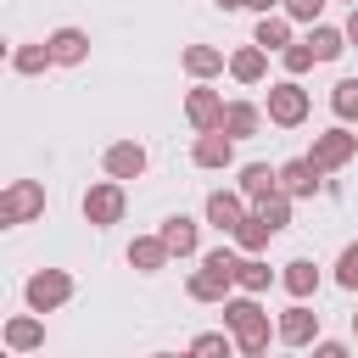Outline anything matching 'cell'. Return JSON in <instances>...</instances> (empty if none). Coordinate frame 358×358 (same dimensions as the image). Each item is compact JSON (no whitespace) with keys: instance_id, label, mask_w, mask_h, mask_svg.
<instances>
[{"instance_id":"7a4b0ae2","label":"cell","mask_w":358,"mask_h":358,"mask_svg":"<svg viewBox=\"0 0 358 358\" xmlns=\"http://www.w3.org/2000/svg\"><path fill=\"white\" fill-rule=\"evenodd\" d=\"M73 291H78V285H73L67 268H34V274L22 280V302H28V313H39V319L56 313V308H67Z\"/></svg>"},{"instance_id":"44dd1931","label":"cell","mask_w":358,"mask_h":358,"mask_svg":"<svg viewBox=\"0 0 358 358\" xmlns=\"http://www.w3.org/2000/svg\"><path fill=\"white\" fill-rule=\"evenodd\" d=\"M274 280H280V285H285L296 302H308V296L319 291V263H313V257H291V263H285Z\"/></svg>"},{"instance_id":"f1b7e54d","label":"cell","mask_w":358,"mask_h":358,"mask_svg":"<svg viewBox=\"0 0 358 358\" xmlns=\"http://www.w3.org/2000/svg\"><path fill=\"white\" fill-rule=\"evenodd\" d=\"M190 358H235V341H229V330H201V336L190 341Z\"/></svg>"},{"instance_id":"8992f818","label":"cell","mask_w":358,"mask_h":358,"mask_svg":"<svg viewBox=\"0 0 358 358\" xmlns=\"http://www.w3.org/2000/svg\"><path fill=\"white\" fill-rule=\"evenodd\" d=\"M274 190L285 196V201H302V196H319L324 190V173L308 162V157H291V162H280L274 168Z\"/></svg>"},{"instance_id":"ee69618b","label":"cell","mask_w":358,"mask_h":358,"mask_svg":"<svg viewBox=\"0 0 358 358\" xmlns=\"http://www.w3.org/2000/svg\"><path fill=\"white\" fill-rule=\"evenodd\" d=\"M252 358H268V352H252Z\"/></svg>"},{"instance_id":"4dcf8cb0","label":"cell","mask_w":358,"mask_h":358,"mask_svg":"<svg viewBox=\"0 0 358 358\" xmlns=\"http://www.w3.org/2000/svg\"><path fill=\"white\" fill-rule=\"evenodd\" d=\"M324 6H330V0H280V17H285V22H308V28H313Z\"/></svg>"},{"instance_id":"ab89813d","label":"cell","mask_w":358,"mask_h":358,"mask_svg":"<svg viewBox=\"0 0 358 358\" xmlns=\"http://www.w3.org/2000/svg\"><path fill=\"white\" fill-rule=\"evenodd\" d=\"M0 62H11V45H6V39H0Z\"/></svg>"},{"instance_id":"277c9868","label":"cell","mask_w":358,"mask_h":358,"mask_svg":"<svg viewBox=\"0 0 358 358\" xmlns=\"http://www.w3.org/2000/svg\"><path fill=\"white\" fill-rule=\"evenodd\" d=\"M352 157H358V134H352L347 123H336V129L313 134V145H308V162H313L319 173H336V168H347Z\"/></svg>"},{"instance_id":"e0dca14e","label":"cell","mask_w":358,"mask_h":358,"mask_svg":"<svg viewBox=\"0 0 358 358\" xmlns=\"http://www.w3.org/2000/svg\"><path fill=\"white\" fill-rule=\"evenodd\" d=\"M190 162H196V168H207V173H218V168H229V162H235V140H229V134H196Z\"/></svg>"},{"instance_id":"603a6c76","label":"cell","mask_w":358,"mask_h":358,"mask_svg":"<svg viewBox=\"0 0 358 358\" xmlns=\"http://www.w3.org/2000/svg\"><path fill=\"white\" fill-rule=\"evenodd\" d=\"M185 291H190V302H224V296L235 291V280L218 274V268H196V274L185 280Z\"/></svg>"},{"instance_id":"5b68a950","label":"cell","mask_w":358,"mask_h":358,"mask_svg":"<svg viewBox=\"0 0 358 358\" xmlns=\"http://www.w3.org/2000/svg\"><path fill=\"white\" fill-rule=\"evenodd\" d=\"M84 224H95V229H112V224H123V207H129V196H123V185L117 179H95L90 190H84Z\"/></svg>"},{"instance_id":"4316f807","label":"cell","mask_w":358,"mask_h":358,"mask_svg":"<svg viewBox=\"0 0 358 358\" xmlns=\"http://www.w3.org/2000/svg\"><path fill=\"white\" fill-rule=\"evenodd\" d=\"M11 67H17L22 78H39V73L50 67V50H45V39H34V45H17V50H11Z\"/></svg>"},{"instance_id":"4fadbf2b","label":"cell","mask_w":358,"mask_h":358,"mask_svg":"<svg viewBox=\"0 0 358 358\" xmlns=\"http://www.w3.org/2000/svg\"><path fill=\"white\" fill-rule=\"evenodd\" d=\"M6 201H11L17 224L45 218V185H39V179H11V185H6Z\"/></svg>"},{"instance_id":"d4e9b609","label":"cell","mask_w":358,"mask_h":358,"mask_svg":"<svg viewBox=\"0 0 358 358\" xmlns=\"http://www.w3.org/2000/svg\"><path fill=\"white\" fill-rule=\"evenodd\" d=\"M235 285H241V296H263V291L274 285V268H268L263 257H241V263H235Z\"/></svg>"},{"instance_id":"e575fe53","label":"cell","mask_w":358,"mask_h":358,"mask_svg":"<svg viewBox=\"0 0 358 358\" xmlns=\"http://www.w3.org/2000/svg\"><path fill=\"white\" fill-rule=\"evenodd\" d=\"M313 358H352L347 341H313Z\"/></svg>"},{"instance_id":"8d00e7d4","label":"cell","mask_w":358,"mask_h":358,"mask_svg":"<svg viewBox=\"0 0 358 358\" xmlns=\"http://www.w3.org/2000/svg\"><path fill=\"white\" fill-rule=\"evenodd\" d=\"M0 229H17V213H11V201H6V190H0Z\"/></svg>"},{"instance_id":"6da1fadb","label":"cell","mask_w":358,"mask_h":358,"mask_svg":"<svg viewBox=\"0 0 358 358\" xmlns=\"http://www.w3.org/2000/svg\"><path fill=\"white\" fill-rule=\"evenodd\" d=\"M224 330H229V341H235L241 358L268 352V341H274V324L257 308V296H224Z\"/></svg>"},{"instance_id":"cb8c5ba5","label":"cell","mask_w":358,"mask_h":358,"mask_svg":"<svg viewBox=\"0 0 358 358\" xmlns=\"http://www.w3.org/2000/svg\"><path fill=\"white\" fill-rule=\"evenodd\" d=\"M252 45L268 56V50H285L291 45V22L280 17V11H268V17H257V28H252Z\"/></svg>"},{"instance_id":"83f0119b","label":"cell","mask_w":358,"mask_h":358,"mask_svg":"<svg viewBox=\"0 0 358 358\" xmlns=\"http://www.w3.org/2000/svg\"><path fill=\"white\" fill-rule=\"evenodd\" d=\"M330 112L341 123H358V78H336L330 84Z\"/></svg>"},{"instance_id":"7c38bea8","label":"cell","mask_w":358,"mask_h":358,"mask_svg":"<svg viewBox=\"0 0 358 358\" xmlns=\"http://www.w3.org/2000/svg\"><path fill=\"white\" fill-rule=\"evenodd\" d=\"M157 241L168 246V257H196L201 229H196V218H190V213H168V218H162V229H157Z\"/></svg>"},{"instance_id":"f6af8a7d","label":"cell","mask_w":358,"mask_h":358,"mask_svg":"<svg viewBox=\"0 0 358 358\" xmlns=\"http://www.w3.org/2000/svg\"><path fill=\"white\" fill-rule=\"evenodd\" d=\"M28 358H39V352H28Z\"/></svg>"},{"instance_id":"ac0fdd59","label":"cell","mask_w":358,"mask_h":358,"mask_svg":"<svg viewBox=\"0 0 358 358\" xmlns=\"http://www.w3.org/2000/svg\"><path fill=\"white\" fill-rule=\"evenodd\" d=\"M123 257H129V268H134V274H162V268L173 263V257H168V246H162L157 235H134Z\"/></svg>"},{"instance_id":"f35d334b","label":"cell","mask_w":358,"mask_h":358,"mask_svg":"<svg viewBox=\"0 0 358 358\" xmlns=\"http://www.w3.org/2000/svg\"><path fill=\"white\" fill-rule=\"evenodd\" d=\"M213 6H218V11H241L246 0H213Z\"/></svg>"},{"instance_id":"d590c367","label":"cell","mask_w":358,"mask_h":358,"mask_svg":"<svg viewBox=\"0 0 358 358\" xmlns=\"http://www.w3.org/2000/svg\"><path fill=\"white\" fill-rule=\"evenodd\" d=\"M341 39H347V50H358V6L347 11V22H341Z\"/></svg>"},{"instance_id":"2e32d148","label":"cell","mask_w":358,"mask_h":358,"mask_svg":"<svg viewBox=\"0 0 358 358\" xmlns=\"http://www.w3.org/2000/svg\"><path fill=\"white\" fill-rule=\"evenodd\" d=\"M263 129V106H252V101H224V123H218V134H229V140H252Z\"/></svg>"},{"instance_id":"ba28073f","label":"cell","mask_w":358,"mask_h":358,"mask_svg":"<svg viewBox=\"0 0 358 358\" xmlns=\"http://www.w3.org/2000/svg\"><path fill=\"white\" fill-rule=\"evenodd\" d=\"M101 168H106V179H140L145 168H151V157H145V145L140 140H112L106 151H101Z\"/></svg>"},{"instance_id":"d6a6232c","label":"cell","mask_w":358,"mask_h":358,"mask_svg":"<svg viewBox=\"0 0 358 358\" xmlns=\"http://www.w3.org/2000/svg\"><path fill=\"white\" fill-rule=\"evenodd\" d=\"M280 62H285V78H302V73L313 67V50H308L302 39H291V45L280 50Z\"/></svg>"},{"instance_id":"9a60e30c","label":"cell","mask_w":358,"mask_h":358,"mask_svg":"<svg viewBox=\"0 0 358 358\" xmlns=\"http://www.w3.org/2000/svg\"><path fill=\"white\" fill-rule=\"evenodd\" d=\"M224 67H229L235 84H263V78H268V56H263L257 45H235V50L224 56Z\"/></svg>"},{"instance_id":"7402d4cb","label":"cell","mask_w":358,"mask_h":358,"mask_svg":"<svg viewBox=\"0 0 358 358\" xmlns=\"http://www.w3.org/2000/svg\"><path fill=\"white\" fill-rule=\"evenodd\" d=\"M229 241H235V252H241V257H257V252L274 241V229H268V224H263V218L246 207V218L235 224V235H229Z\"/></svg>"},{"instance_id":"5bb4252c","label":"cell","mask_w":358,"mask_h":358,"mask_svg":"<svg viewBox=\"0 0 358 358\" xmlns=\"http://www.w3.org/2000/svg\"><path fill=\"white\" fill-rule=\"evenodd\" d=\"M201 213H207V224H213L218 235H235V224L246 218V201H241L235 190H213V196L201 201Z\"/></svg>"},{"instance_id":"ffe728a7","label":"cell","mask_w":358,"mask_h":358,"mask_svg":"<svg viewBox=\"0 0 358 358\" xmlns=\"http://www.w3.org/2000/svg\"><path fill=\"white\" fill-rule=\"evenodd\" d=\"M235 196H241L246 207H257V201L280 196V190H274V168H268V162H246V168H241V185H235Z\"/></svg>"},{"instance_id":"1f68e13d","label":"cell","mask_w":358,"mask_h":358,"mask_svg":"<svg viewBox=\"0 0 358 358\" xmlns=\"http://www.w3.org/2000/svg\"><path fill=\"white\" fill-rule=\"evenodd\" d=\"M336 285H341V291H358V241L341 246V257H336Z\"/></svg>"},{"instance_id":"bcb514c9","label":"cell","mask_w":358,"mask_h":358,"mask_svg":"<svg viewBox=\"0 0 358 358\" xmlns=\"http://www.w3.org/2000/svg\"><path fill=\"white\" fill-rule=\"evenodd\" d=\"M347 6H358V0H347Z\"/></svg>"},{"instance_id":"7bdbcfd3","label":"cell","mask_w":358,"mask_h":358,"mask_svg":"<svg viewBox=\"0 0 358 358\" xmlns=\"http://www.w3.org/2000/svg\"><path fill=\"white\" fill-rule=\"evenodd\" d=\"M0 358H17V352H0Z\"/></svg>"},{"instance_id":"8fae6325","label":"cell","mask_w":358,"mask_h":358,"mask_svg":"<svg viewBox=\"0 0 358 358\" xmlns=\"http://www.w3.org/2000/svg\"><path fill=\"white\" fill-rule=\"evenodd\" d=\"M45 50H50V67H84L90 62V34L84 28H50Z\"/></svg>"},{"instance_id":"d6986e66","label":"cell","mask_w":358,"mask_h":358,"mask_svg":"<svg viewBox=\"0 0 358 358\" xmlns=\"http://www.w3.org/2000/svg\"><path fill=\"white\" fill-rule=\"evenodd\" d=\"M179 67H185L196 84H207V78L224 73V50H218V45H185V50H179Z\"/></svg>"},{"instance_id":"60d3db41","label":"cell","mask_w":358,"mask_h":358,"mask_svg":"<svg viewBox=\"0 0 358 358\" xmlns=\"http://www.w3.org/2000/svg\"><path fill=\"white\" fill-rule=\"evenodd\" d=\"M151 358H190V352H151Z\"/></svg>"},{"instance_id":"52a82bcc","label":"cell","mask_w":358,"mask_h":358,"mask_svg":"<svg viewBox=\"0 0 358 358\" xmlns=\"http://www.w3.org/2000/svg\"><path fill=\"white\" fill-rule=\"evenodd\" d=\"M0 341H6V352H17V358L45 352V319H39V313H11V319H0Z\"/></svg>"},{"instance_id":"b9f144b4","label":"cell","mask_w":358,"mask_h":358,"mask_svg":"<svg viewBox=\"0 0 358 358\" xmlns=\"http://www.w3.org/2000/svg\"><path fill=\"white\" fill-rule=\"evenodd\" d=\"M352 341H358V313H352Z\"/></svg>"},{"instance_id":"74e56055","label":"cell","mask_w":358,"mask_h":358,"mask_svg":"<svg viewBox=\"0 0 358 358\" xmlns=\"http://www.w3.org/2000/svg\"><path fill=\"white\" fill-rule=\"evenodd\" d=\"M246 11H257V17H268V11H280V0H246Z\"/></svg>"},{"instance_id":"3957f363","label":"cell","mask_w":358,"mask_h":358,"mask_svg":"<svg viewBox=\"0 0 358 358\" xmlns=\"http://www.w3.org/2000/svg\"><path fill=\"white\" fill-rule=\"evenodd\" d=\"M308 112H313V95H308L296 78H280V84H268L263 117H268L274 129H296V123H308Z\"/></svg>"},{"instance_id":"484cf974","label":"cell","mask_w":358,"mask_h":358,"mask_svg":"<svg viewBox=\"0 0 358 358\" xmlns=\"http://www.w3.org/2000/svg\"><path fill=\"white\" fill-rule=\"evenodd\" d=\"M302 45L313 50V62H336V56L347 50V39H341V28H330V22H313Z\"/></svg>"},{"instance_id":"f546056e","label":"cell","mask_w":358,"mask_h":358,"mask_svg":"<svg viewBox=\"0 0 358 358\" xmlns=\"http://www.w3.org/2000/svg\"><path fill=\"white\" fill-rule=\"evenodd\" d=\"M252 213H257V218H263V224H268L274 235H280V229L291 224V201H285V196H268V201H257Z\"/></svg>"},{"instance_id":"9c48e42d","label":"cell","mask_w":358,"mask_h":358,"mask_svg":"<svg viewBox=\"0 0 358 358\" xmlns=\"http://www.w3.org/2000/svg\"><path fill=\"white\" fill-rule=\"evenodd\" d=\"M274 341H285V347H313V341H319V313H313L308 302H291V308L274 319Z\"/></svg>"},{"instance_id":"30bf717a","label":"cell","mask_w":358,"mask_h":358,"mask_svg":"<svg viewBox=\"0 0 358 358\" xmlns=\"http://www.w3.org/2000/svg\"><path fill=\"white\" fill-rule=\"evenodd\" d=\"M185 117H190V129H196V134H218V123H224V95H218V90H207V84L185 90Z\"/></svg>"},{"instance_id":"836d02e7","label":"cell","mask_w":358,"mask_h":358,"mask_svg":"<svg viewBox=\"0 0 358 358\" xmlns=\"http://www.w3.org/2000/svg\"><path fill=\"white\" fill-rule=\"evenodd\" d=\"M235 263H241L235 246H213V252L201 257V268H218V274H229V280H235Z\"/></svg>"}]
</instances>
